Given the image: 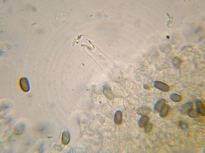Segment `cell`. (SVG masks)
<instances>
[{"label": "cell", "instance_id": "52a82bcc", "mask_svg": "<svg viewBox=\"0 0 205 153\" xmlns=\"http://www.w3.org/2000/svg\"><path fill=\"white\" fill-rule=\"evenodd\" d=\"M114 122L117 125H120L123 122V113L121 111H117L115 113Z\"/></svg>", "mask_w": 205, "mask_h": 153}, {"label": "cell", "instance_id": "9a60e30c", "mask_svg": "<svg viewBox=\"0 0 205 153\" xmlns=\"http://www.w3.org/2000/svg\"><path fill=\"white\" fill-rule=\"evenodd\" d=\"M187 114L190 117L192 118H197L199 116V114L198 113V111L195 109H192L191 110H189L188 111Z\"/></svg>", "mask_w": 205, "mask_h": 153}, {"label": "cell", "instance_id": "3957f363", "mask_svg": "<svg viewBox=\"0 0 205 153\" xmlns=\"http://www.w3.org/2000/svg\"><path fill=\"white\" fill-rule=\"evenodd\" d=\"M193 104L191 102H187V103L183 104L181 105L180 107V111L181 113L183 115L187 114V113L189 110L193 109Z\"/></svg>", "mask_w": 205, "mask_h": 153}, {"label": "cell", "instance_id": "5bb4252c", "mask_svg": "<svg viewBox=\"0 0 205 153\" xmlns=\"http://www.w3.org/2000/svg\"><path fill=\"white\" fill-rule=\"evenodd\" d=\"M181 60L178 57H175L173 60V65L176 69H179L180 68L181 63Z\"/></svg>", "mask_w": 205, "mask_h": 153}, {"label": "cell", "instance_id": "9c48e42d", "mask_svg": "<svg viewBox=\"0 0 205 153\" xmlns=\"http://www.w3.org/2000/svg\"><path fill=\"white\" fill-rule=\"evenodd\" d=\"M103 92L105 95L110 100L112 101L115 98L111 88L107 87H105L103 89Z\"/></svg>", "mask_w": 205, "mask_h": 153}, {"label": "cell", "instance_id": "ac0fdd59", "mask_svg": "<svg viewBox=\"0 0 205 153\" xmlns=\"http://www.w3.org/2000/svg\"><path fill=\"white\" fill-rule=\"evenodd\" d=\"M144 88L145 89H146V90H148V89H150V86L148 85H146H146H144Z\"/></svg>", "mask_w": 205, "mask_h": 153}, {"label": "cell", "instance_id": "7a4b0ae2", "mask_svg": "<svg viewBox=\"0 0 205 153\" xmlns=\"http://www.w3.org/2000/svg\"><path fill=\"white\" fill-rule=\"evenodd\" d=\"M154 87L163 92H168L169 90V86L161 81H154Z\"/></svg>", "mask_w": 205, "mask_h": 153}, {"label": "cell", "instance_id": "277c9868", "mask_svg": "<svg viewBox=\"0 0 205 153\" xmlns=\"http://www.w3.org/2000/svg\"><path fill=\"white\" fill-rule=\"evenodd\" d=\"M196 110L199 114L202 116L205 115V107L202 102L200 100H197L196 101Z\"/></svg>", "mask_w": 205, "mask_h": 153}, {"label": "cell", "instance_id": "ba28073f", "mask_svg": "<svg viewBox=\"0 0 205 153\" xmlns=\"http://www.w3.org/2000/svg\"><path fill=\"white\" fill-rule=\"evenodd\" d=\"M149 120L150 118L147 115L141 116L138 122L139 126L141 128H144L148 124Z\"/></svg>", "mask_w": 205, "mask_h": 153}, {"label": "cell", "instance_id": "e0dca14e", "mask_svg": "<svg viewBox=\"0 0 205 153\" xmlns=\"http://www.w3.org/2000/svg\"><path fill=\"white\" fill-rule=\"evenodd\" d=\"M179 126L181 129H187L188 127V124L187 123L184 122L182 121L179 122Z\"/></svg>", "mask_w": 205, "mask_h": 153}, {"label": "cell", "instance_id": "8fae6325", "mask_svg": "<svg viewBox=\"0 0 205 153\" xmlns=\"http://www.w3.org/2000/svg\"><path fill=\"white\" fill-rule=\"evenodd\" d=\"M71 139L70 134L68 132H63L62 135V143L64 145H67L69 143Z\"/></svg>", "mask_w": 205, "mask_h": 153}, {"label": "cell", "instance_id": "7c38bea8", "mask_svg": "<svg viewBox=\"0 0 205 153\" xmlns=\"http://www.w3.org/2000/svg\"><path fill=\"white\" fill-rule=\"evenodd\" d=\"M170 108V107L169 105L165 104L159 112V116H160V117L161 118L166 117L168 115Z\"/></svg>", "mask_w": 205, "mask_h": 153}, {"label": "cell", "instance_id": "2e32d148", "mask_svg": "<svg viewBox=\"0 0 205 153\" xmlns=\"http://www.w3.org/2000/svg\"><path fill=\"white\" fill-rule=\"evenodd\" d=\"M153 125L152 123H148L144 128V131L146 133H148L151 131L153 129Z\"/></svg>", "mask_w": 205, "mask_h": 153}, {"label": "cell", "instance_id": "8992f818", "mask_svg": "<svg viewBox=\"0 0 205 153\" xmlns=\"http://www.w3.org/2000/svg\"><path fill=\"white\" fill-rule=\"evenodd\" d=\"M151 111V109L148 107H140L137 109L136 112L140 116H144L150 114Z\"/></svg>", "mask_w": 205, "mask_h": 153}, {"label": "cell", "instance_id": "30bf717a", "mask_svg": "<svg viewBox=\"0 0 205 153\" xmlns=\"http://www.w3.org/2000/svg\"><path fill=\"white\" fill-rule=\"evenodd\" d=\"M25 129V124H20L15 127L14 133L16 135H21L24 133Z\"/></svg>", "mask_w": 205, "mask_h": 153}, {"label": "cell", "instance_id": "4fadbf2b", "mask_svg": "<svg viewBox=\"0 0 205 153\" xmlns=\"http://www.w3.org/2000/svg\"><path fill=\"white\" fill-rule=\"evenodd\" d=\"M171 100L175 102H178L181 101L183 99L182 97L180 95L172 93L169 96Z\"/></svg>", "mask_w": 205, "mask_h": 153}, {"label": "cell", "instance_id": "5b68a950", "mask_svg": "<svg viewBox=\"0 0 205 153\" xmlns=\"http://www.w3.org/2000/svg\"><path fill=\"white\" fill-rule=\"evenodd\" d=\"M166 103L165 100L161 99L157 101L154 105V110L157 112H159L161 109L165 105Z\"/></svg>", "mask_w": 205, "mask_h": 153}, {"label": "cell", "instance_id": "6da1fadb", "mask_svg": "<svg viewBox=\"0 0 205 153\" xmlns=\"http://www.w3.org/2000/svg\"><path fill=\"white\" fill-rule=\"evenodd\" d=\"M19 85L22 90L25 92H29L30 89V85L27 78L23 77L20 79Z\"/></svg>", "mask_w": 205, "mask_h": 153}]
</instances>
